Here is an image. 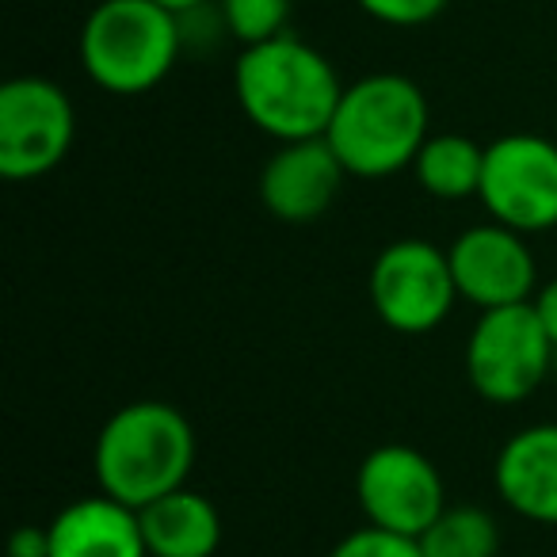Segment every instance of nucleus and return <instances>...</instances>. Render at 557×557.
Returning a JSON list of instances; mask_svg holds the SVG:
<instances>
[{"label":"nucleus","instance_id":"1","mask_svg":"<svg viewBox=\"0 0 557 557\" xmlns=\"http://www.w3.org/2000/svg\"><path fill=\"white\" fill-rule=\"evenodd\" d=\"M336 65L313 42L283 32L245 47L233 62V96L245 119L271 141L325 138L344 96Z\"/></svg>","mask_w":557,"mask_h":557},{"label":"nucleus","instance_id":"2","mask_svg":"<svg viewBox=\"0 0 557 557\" xmlns=\"http://www.w3.org/2000/svg\"><path fill=\"white\" fill-rule=\"evenodd\" d=\"M195 428L169 401H131L111 412L92 447V473L100 493L149 508L187 485L195 470Z\"/></svg>","mask_w":557,"mask_h":557},{"label":"nucleus","instance_id":"3","mask_svg":"<svg viewBox=\"0 0 557 557\" xmlns=\"http://www.w3.org/2000/svg\"><path fill=\"white\" fill-rule=\"evenodd\" d=\"M432 108L417 81L401 73H371L344 88L325 141L348 176L386 180L412 169L424 141L432 138Z\"/></svg>","mask_w":557,"mask_h":557},{"label":"nucleus","instance_id":"4","mask_svg":"<svg viewBox=\"0 0 557 557\" xmlns=\"http://www.w3.org/2000/svg\"><path fill=\"white\" fill-rule=\"evenodd\" d=\"M184 54L180 16L157 0H100L77 35L85 77L111 96L153 92Z\"/></svg>","mask_w":557,"mask_h":557},{"label":"nucleus","instance_id":"5","mask_svg":"<svg viewBox=\"0 0 557 557\" xmlns=\"http://www.w3.org/2000/svg\"><path fill=\"white\" fill-rule=\"evenodd\" d=\"M557 348L531 302L481 310L466 336V382L488 405H519L546 382Z\"/></svg>","mask_w":557,"mask_h":557},{"label":"nucleus","instance_id":"6","mask_svg":"<svg viewBox=\"0 0 557 557\" xmlns=\"http://www.w3.org/2000/svg\"><path fill=\"white\" fill-rule=\"evenodd\" d=\"M367 295L386 329L401 336L435 333L458 302L447 248L424 237L389 240L371 263Z\"/></svg>","mask_w":557,"mask_h":557},{"label":"nucleus","instance_id":"7","mask_svg":"<svg viewBox=\"0 0 557 557\" xmlns=\"http://www.w3.org/2000/svg\"><path fill=\"white\" fill-rule=\"evenodd\" d=\"M77 111L50 77H12L0 88V176L39 180L70 157Z\"/></svg>","mask_w":557,"mask_h":557},{"label":"nucleus","instance_id":"8","mask_svg":"<svg viewBox=\"0 0 557 557\" xmlns=\"http://www.w3.org/2000/svg\"><path fill=\"white\" fill-rule=\"evenodd\" d=\"M478 199L493 222L523 237L557 230V141L527 131L488 141Z\"/></svg>","mask_w":557,"mask_h":557},{"label":"nucleus","instance_id":"9","mask_svg":"<svg viewBox=\"0 0 557 557\" xmlns=\"http://www.w3.org/2000/svg\"><path fill=\"white\" fill-rule=\"evenodd\" d=\"M356 500L367 527L420 539L447 508V485L424 450L409 443H382L359 462Z\"/></svg>","mask_w":557,"mask_h":557},{"label":"nucleus","instance_id":"10","mask_svg":"<svg viewBox=\"0 0 557 557\" xmlns=\"http://www.w3.org/2000/svg\"><path fill=\"white\" fill-rule=\"evenodd\" d=\"M447 260L458 298L478 310L531 302L539 290V263L527 237L493 218L458 233L447 245Z\"/></svg>","mask_w":557,"mask_h":557},{"label":"nucleus","instance_id":"11","mask_svg":"<svg viewBox=\"0 0 557 557\" xmlns=\"http://www.w3.org/2000/svg\"><path fill=\"white\" fill-rule=\"evenodd\" d=\"M348 169L325 138L283 141L260 169V202L271 218L287 225H310L333 210Z\"/></svg>","mask_w":557,"mask_h":557},{"label":"nucleus","instance_id":"12","mask_svg":"<svg viewBox=\"0 0 557 557\" xmlns=\"http://www.w3.org/2000/svg\"><path fill=\"white\" fill-rule=\"evenodd\" d=\"M493 488L519 519L557 527V424L519 428L493 462Z\"/></svg>","mask_w":557,"mask_h":557},{"label":"nucleus","instance_id":"13","mask_svg":"<svg viewBox=\"0 0 557 557\" xmlns=\"http://www.w3.org/2000/svg\"><path fill=\"white\" fill-rule=\"evenodd\" d=\"M50 557H149L138 508L108 493L65 504L47 523Z\"/></svg>","mask_w":557,"mask_h":557},{"label":"nucleus","instance_id":"14","mask_svg":"<svg viewBox=\"0 0 557 557\" xmlns=\"http://www.w3.org/2000/svg\"><path fill=\"white\" fill-rule=\"evenodd\" d=\"M138 516L149 557H214L222 546V511L207 493L187 485L153 500Z\"/></svg>","mask_w":557,"mask_h":557},{"label":"nucleus","instance_id":"15","mask_svg":"<svg viewBox=\"0 0 557 557\" xmlns=\"http://www.w3.org/2000/svg\"><path fill=\"white\" fill-rule=\"evenodd\" d=\"M409 172L420 191L432 199H478L481 176H485V146H478L466 134H432Z\"/></svg>","mask_w":557,"mask_h":557},{"label":"nucleus","instance_id":"16","mask_svg":"<svg viewBox=\"0 0 557 557\" xmlns=\"http://www.w3.org/2000/svg\"><path fill=\"white\" fill-rule=\"evenodd\" d=\"M424 557H496L500 554V527L478 504L443 508V516L417 539Z\"/></svg>","mask_w":557,"mask_h":557},{"label":"nucleus","instance_id":"17","mask_svg":"<svg viewBox=\"0 0 557 557\" xmlns=\"http://www.w3.org/2000/svg\"><path fill=\"white\" fill-rule=\"evenodd\" d=\"M218 9L225 32L233 42H240V50L283 35L290 20V0H218Z\"/></svg>","mask_w":557,"mask_h":557},{"label":"nucleus","instance_id":"18","mask_svg":"<svg viewBox=\"0 0 557 557\" xmlns=\"http://www.w3.org/2000/svg\"><path fill=\"white\" fill-rule=\"evenodd\" d=\"M329 557H424L417 539H401V534L379 531V527H359V531L344 534Z\"/></svg>","mask_w":557,"mask_h":557},{"label":"nucleus","instance_id":"19","mask_svg":"<svg viewBox=\"0 0 557 557\" xmlns=\"http://www.w3.org/2000/svg\"><path fill=\"white\" fill-rule=\"evenodd\" d=\"M359 12L386 27H424L447 9L450 0H356Z\"/></svg>","mask_w":557,"mask_h":557},{"label":"nucleus","instance_id":"20","mask_svg":"<svg viewBox=\"0 0 557 557\" xmlns=\"http://www.w3.org/2000/svg\"><path fill=\"white\" fill-rule=\"evenodd\" d=\"M531 306H534V313H539L542 329H546L549 344L557 348V275L549 278V283H542L539 290H534Z\"/></svg>","mask_w":557,"mask_h":557},{"label":"nucleus","instance_id":"21","mask_svg":"<svg viewBox=\"0 0 557 557\" xmlns=\"http://www.w3.org/2000/svg\"><path fill=\"white\" fill-rule=\"evenodd\" d=\"M12 557H50V534L47 527H20L12 534V546H9Z\"/></svg>","mask_w":557,"mask_h":557},{"label":"nucleus","instance_id":"22","mask_svg":"<svg viewBox=\"0 0 557 557\" xmlns=\"http://www.w3.org/2000/svg\"><path fill=\"white\" fill-rule=\"evenodd\" d=\"M161 9H169L172 16H187V12L202 9V4H210V0H157Z\"/></svg>","mask_w":557,"mask_h":557}]
</instances>
